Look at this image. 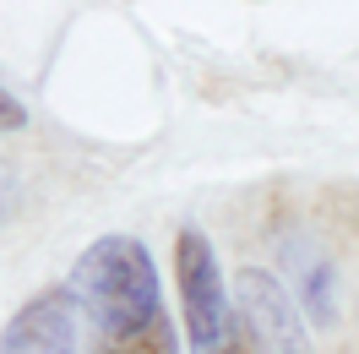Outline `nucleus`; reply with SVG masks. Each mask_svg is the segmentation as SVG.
Wrapping results in <instances>:
<instances>
[{
	"label": "nucleus",
	"mask_w": 359,
	"mask_h": 354,
	"mask_svg": "<svg viewBox=\"0 0 359 354\" xmlns=\"http://www.w3.org/2000/svg\"><path fill=\"white\" fill-rule=\"evenodd\" d=\"M218 354H262V343H256V338L245 332V322H240V327H234V338H229Z\"/></svg>",
	"instance_id": "7"
},
{
	"label": "nucleus",
	"mask_w": 359,
	"mask_h": 354,
	"mask_svg": "<svg viewBox=\"0 0 359 354\" xmlns=\"http://www.w3.org/2000/svg\"><path fill=\"white\" fill-rule=\"evenodd\" d=\"M234 310H240L245 332L262 343V354H311L305 316H299L289 289L278 284L267 267H240V278H234Z\"/></svg>",
	"instance_id": "3"
},
{
	"label": "nucleus",
	"mask_w": 359,
	"mask_h": 354,
	"mask_svg": "<svg viewBox=\"0 0 359 354\" xmlns=\"http://www.w3.org/2000/svg\"><path fill=\"white\" fill-rule=\"evenodd\" d=\"M22 120H27V110L11 98V93H0V131H17Z\"/></svg>",
	"instance_id": "6"
},
{
	"label": "nucleus",
	"mask_w": 359,
	"mask_h": 354,
	"mask_svg": "<svg viewBox=\"0 0 359 354\" xmlns=\"http://www.w3.org/2000/svg\"><path fill=\"white\" fill-rule=\"evenodd\" d=\"M289 267H294V284H299V306L311 310V322H332L337 316V300H332V289H337V278H332V262L316 251V245H299V240H289Z\"/></svg>",
	"instance_id": "5"
},
{
	"label": "nucleus",
	"mask_w": 359,
	"mask_h": 354,
	"mask_svg": "<svg viewBox=\"0 0 359 354\" xmlns=\"http://www.w3.org/2000/svg\"><path fill=\"white\" fill-rule=\"evenodd\" d=\"M71 300L93 327V354H180L153 251L136 235L93 240L71 267Z\"/></svg>",
	"instance_id": "1"
},
{
	"label": "nucleus",
	"mask_w": 359,
	"mask_h": 354,
	"mask_svg": "<svg viewBox=\"0 0 359 354\" xmlns=\"http://www.w3.org/2000/svg\"><path fill=\"white\" fill-rule=\"evenodd\" d=\"M0 354H76V300L71 289L33 294L0 338Z\"/></svg>",
	"instance_id": "4"
},
{
	"label": "nucleus",
	"mask_w": 359,
	"mask_h": 354,
	"mask_svg": "<svg viewBox=\"0 0 359 354\" xmlns=\"http://www.w3.org/2000/svg\"><path fill=\"white\" fill-rule=\"evenodd\" d=\"M175 278H180V310H185V338L191 354H218L240 327V310L224 289L218 251L202 229H180L175 235Z\"/></svg>",
	"instance_id": "2"
}]
</instances>
